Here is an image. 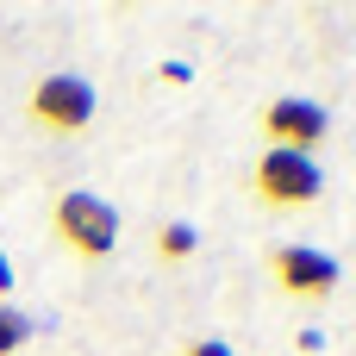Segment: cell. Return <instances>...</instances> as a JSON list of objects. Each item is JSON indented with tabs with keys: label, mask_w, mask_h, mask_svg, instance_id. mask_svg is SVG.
Returning a JSON list of instances; mask_svg holds the SVG:
<instances>
[{
	"label": "cell",
	"mask_w": 356,
	"mask_h": 356,
	"mask_svg": "<svg viewBox=\"0 0 356 356\" xmlns=\"http://www.w3.org/2000/svg\"><path fill=\"white\" fill-rule=\"evenodd\" d=\"M25 113H31V125H44V131L75 138V131H88V125H94L100 94H94V81H81V75H44V81H31Z\"/></svg>",
	"instance_id": "5"
},
{
	"label": "cell",
	"mask_w": 356,
	"mask_h": 356,
	"mask_svg": "<svg viewBox=\"0 0 356 356\" xmlns=\"http://www.w3.org/2000/svg\"><path fill=\"white\" fill-rule=\"evenodd\" d=\"M181 356H232V344H225V338H194Z\"/></svg>",
	"instance_id": "9"
},
{
	"label": "cell",
	"mask_w": 356,
	"mask_h": 356,
	"mask_svg": "<svg viewBox=\"0 0 356 356\" xmlns=\"http://www.w3.org/2000/svg\"><path fill=\"white\" fill-rule=\"evenodd\" d=\"M156 81H169V88H188V81H194V69L169 56V63H156Z\"/></svg>",
	"instance_id": "8"
},
{
	"label": "cell",
	"mask_w": 356,
	"mask_h": 356,
	"mask_svg": "<svg viewBox=\"0 0 356 356\" xmlns=\"http://www.w3.org/2000/svg\"><path fill=\"white\" fill-rule=\"evenodd\" d=\"M263 269H269L275 294H288V300H300V307L332 300L338 282H344V263H338L332 250H319V244H269V250H263Z\"/></svg>",
	"instance_id": "3"
},
{
	"label": "cell",
	"mask_w": 356,
	"mask_h": 356,
	"mask_svg": "<svg viewBox=\"0 0 356 356\" xmlns=\"http://www.w3.org/2000/svg\"><path fill=\"white\" fill-rule=\"evenodd\" d=\"M250 188L269 213H307L325 200V169L319 156H300V150H263L250 169Z\"/></svg>",
	"instance_id": "1"
},
{
	"label": "cell",
	"mask_w": 356,
	"mask_h": 356,
	"mask_svg": "<svg viewBox=\"0 0 356 356\" xmlns=\"http://www.w3.org/2000/svg\"><path fill=\"white\" fill-rule=\"evenodd\" d=\"M257 125H263V150L319 156V144L332 138V113H325L319 100H307V94H275V100H263Z\"/></svg>",
	"instance_id": "4"
},
{
	"label": "cell",
	"mask_w": 356,
	"mask_h": 356,
	"mask_svg": "<svg viewBox=\"0 0 356 356\" xmlns=\"http://www.w3.org/2000/svg\"><path fill=\"white\" fill-rule=\"evenodd\" d=\"M6 294H13V257L0 250V307H6Z\"/></svg>",
	"instance_id": "10"
},
{
	"label": "cell",
	"mask_w": 356,
	"mask_h": 356,
	"mask_svg": "<svg viewBox=\"0 0 356 356\" xmlns=\"http://www.w3.org/2000/svg\"><path fill=\"white\" fill-rule=\"evenodd\" d=\"M50 225H56V238H63L81 263H106V257L119 250V207H113V200H100V194H88V188L56 194Z\"/></svg>",
	"instance_id": "2"
},
{
	"label": "cell",
	"mask_w": 356,
	"mask_h": 356,
	"mask_svg": "<svg viewBox=\"0 0 356 356\" xmlns=\"http://www.w3.org/2000/svg\"><path fill=\"white\" fill-rule=\"evenodd\" d=\"M25 338H31V319H25L19 307H0V356H19Z\"/></svg>",
	"instance_id": "7"
},
{
	"label": "cell",
	"mask_w": 356,
	"mask_h": 356,
	"mask_svg": "<svg viewBox=\"0 0 356 356\" xmlns=\"http://www.w3.org/2000/svg\"><path fill=\"white\" fill-rule=\"evenodd\" d=\"M194 257H200V225H188V219H169V225L156 232V263L181 269V263H194Z\"/></svg>",
	"instance_id": "6"
}]
</instances>
